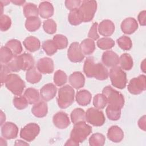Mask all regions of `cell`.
Listing matches in <instances>:
<instances>
[{
  "label": "cell",
  "mask_w": 146,
  "mask_h": 146,
  "mask_svg": "<svg viewBox=\"0 0 146 146\" xmlns=\"http://www.w3.org/2000/svg\"><path fill=\"white\" fill-rule=\"evenodd\" d=\"M83 71L87 77L94 78L100 80H106L108 76V72L106 67L100 63H95L92 56L87 57L84 61Z\"/></svg>",
  "instance_id": "6da1fadb"
},
{
  "label": "cell",
  "mask_w": 146,
  "mask_h": 146,
  "mask_svg": "<svg viewBox=\"0 0 146 146\" xmlns=\"http://www.w3.org/2000/svg\"><path fill=\"white\" fill-rule=\"evenodd\" d=\"M102 94L107 100V107L115 110H121L124 104V98L119 91L114 90L110 86L105 87L102 91Z\"/></svg>",
  "instance_id": "7a4b0ae2"
},
{
  "label": "cell",
  "mask_w": 146,
  "mask_h": 146,
  "mask_svg": "<svg viewBox=\"0 0 146 146\" xmlns=\"http://www.w3.org/2000/svg\"><path fill=\"white\" fill-rule=\"evenodd\" d=\"M75 91L73 87L66 85L59 88L57 103L58 106L62 109H65L70 106L74 101Z\"/></svg>",
  "instance_id": "3957f363"
},
{
  "label": "cell",
  "mask_w": 146,
  "mask_h": 146,
  "mask_svg": "<svg viewBox=\"0 0 146 146\" xmlns=\"http://www.w3.org/2000/svg\"><path fill=\"white\" fill-rule=\"evenodd\" d=\"M92 132V127L85 121H80L74 124L70 133V139L77 143L83 142Z\"/></svg>",
  "instance_id": "277c9868"
},
{
  "label": "cell",
  "mask_w": 146,
  "mask_h": 146,
  "mask_svg": "<svg viewBox=\"0 0 146 146\" xmlns=\"http://www.w3.org/2000/svg\"><path fill=\"white\" fill-rule=\"evenodd\" d=\"M5 83L6 87L17 96H20L25 88V82L15 74H10Z\"/></svg>",
  "instance_id": "5b68a950"
},
{
  "label": "cell",
  "mask_w": 146,
  "mask_h": 146,
  "mask_svg": "<svg viewBox=\"0 0 146 146\" xmlns=\"http://www.w3.org/2000/svg\"><path fill=\"white\" fill-rule=\"evenodd\" d=\"M97 9V2L95 1L84 0L78 8L83 22H88L92 20Z\"/></svg>",
  "instance_id": "8992f818"
},
{
  "label": "cell",
  "mask_w": 146,
  "mask_h": 146,
  "mask_svg": "<svg viewBox=\"0 0 146 146\" xmlns=\"http://www.w3.org/2000/svg\"><path fill=\"white\" fill-rule=\"evenodd\" d=\"M110 78L113 87L119 89H123L127 84L126 73L120 67L115 66L110 71Z\"/></svg>",
  "instance_id": "52a82bcc"
},
{
  "label": "cell",
  "mask_w": 146,
  "mask_h": 146,
  "mask_svg": "<svg viewBox=\"0 0 146 146\" xmlns=\"http://www.w3.org/2000/svg\"><path fill=\"white\" fill-rule=\"evenodd\" d=\"M86 120L90 124L100 127L104 124L106 118L103 112L96 108H89L86 112Z\"/></svg>",
  "instance_id": "ba28073f"
},
{
  "label": "cell",
  "mask_w": 146,
  "mask_h": 146,
  "mask_svg": "<svg viewBox=\"0 0 146 146\" xmlns=\"http://www.w3.org/2000/svg\"><path fill=\"white\" fill-rule=\"evenodd\" d=\"M146 89V76L140 75L137 78H132L128 84V91L133 95H138Z\"/></svg>",
  "instance_id": "9c48e42d"
},
{
  "label": "cell",
  "mask_w": 146,
  "mask_h": 146,
  "mask_svg": "<svg viewBox=\"0 0 146 146\" xmlns=\"http://www.w3.org/2000/svg\"><path fill=\"white\" fill-rule=\"evenodd\" d=\"M40 132L39 126L34 123H29L22 128L20 132V137L26 141H32Z\"/></svg>",
  "instance_id": "30bf717a"
},
{
  "label": "cell",
  "mask_w": 146,
  "mask_h": 146,
  "mask_svg": "<svg viewBox=\"0 0 146 146\" xmlns=\"http://www.w3.org/2000/svg\"><path fill=\"white\" fill-rule=\"evenodd\" d=\"M68 59L74 63L82 62L84 58V55L81 51L80 44L78 42H72L67 51Z\"/></svg>",
  "instance_id": "8fae6325"
},
{
  "label": "cell",
  "mask_w": 146,
  "mask_h": 146,
  "mask_svg": "<svg viewBox=\"0 0 146 146\" xmlns=\"http://www.w3.org/2000/svg\"><path fill=\"white\" fill-rule=\"evenodd\" d=\"M18 133V127L12 122H6L1 127V134L6 139H13L17 137Z\"/></svg>",
  "instance_id": "7c38bea8"
},
{
  "label": "cell",
  "mask_w": 146,
  "mask_h": 146,
  "mask_svg": "<svg viewBox=\"0 0 146 146\" xmlns=\"http://www.w3.org/2000/svg\"><path fill=\"white\" fill-rule=\"evenodd\" d=\"M36 68L42 74H51L54 68L53 60L47 57L40 58L36 63Z\"/></svg>",
  "instance_id": "4fadbf2b"
},
{
  "label": "cell",
  "mask_w": 146,
  "mask_h": 146,
  "mask_svg": "<svg viewBox=\"0 0 146 146\" xmlns=\"http://www.w3.org/2000/svg\"><path fill=\"white\" fill-rule=\"evenodd\" d=\"M102 61L104 66L112 68L119 63V57L116 52L108 50L103 52Z\"/></svg>",
  "instance_id": "5bb4252c"
},
{
  "label": "cell",
  "mask_w": 146,
  "mask_h": 146,
  "mask_svg": "<svg viewBox=\"0 0 146 146\" xmlns=\"http://www.w3.org/2000/svg\"><path fill=\"white\" fill-rule=\"evenodd\" d=\"M52 121L54 125L59 129L66 128L70 124L68 115L63 111L56 113L53 116Z\"/></svg>",
  "instance_id": "9a60e30c"
},
{
  "label": "cell",
  "mask_w": 146,
  "mask_h": 146,
  "mask_svg": "<svg viewBox=\"0 0 146 146\" xmlns=\"http://www.w3.org/2000/svg\"><path fill=\"white\" fill-rule=\"evenodd\" d=\"M57 88L52 83H47L44 85L40 90V96L42 100L48 102L52 100L56 94Z\"/></svg>",
  "instance_id": "2e32d148"
},
{
  "label": "cell",
  "mask_w": 146,
  "mask_h": 146,
  "mask_svg": "<svg viewBox=\"0 0 146 146\" xmlns=\"http://www.w3.org/2000/svg\"><path fill=\"white\" fill-rule=\"evenodd\" d=\"M137 29L138 23L133 18H127L121 23V30L125 34H131Z\"/></svg>",
  "instance_id": "e0dca14e"
},
{
  "label": "cell",
  "mask_w": 146,
  "mask_h": 146,
  "mask_svg": "<svg viewBox=\"0 0 146 146\" xmlns=\"http://www.w3.org/2000/svg\"><path fill=\"white\" fill-rule=\"evenodd\" d=\"M98 28L99 34L104 36H111L115 31L114 23L109 19L102 21Z\"/></svg>",
  "instance_id": "ac0fdd59"
},
{
  "label": "cell",
  "mask_w": 146,
  "mask_h": 146,
  "mask_svg": "<svg viewBox=\"0 0 146 146\" xmlns=\"http://www.w3.org/2000/svg\"><path fill=\"white\" fill-rule=\"evenodd\" d=\"M107 135L108 139L114 143H119L124 138V132L117 125L111 126L108 129Z\"/></svg>",
  "instance_id": "d6986e66"
},
{
  "label": "cell",
  "mask_w": 146,
  "mask_h": 146,
  "mask_svg": "<svg viewBox=\"0 0 146 146\" xmlns=\"http://www.w3.org/2000/svg\"><path fill=\"white\" fill-rule=\"evenodd\" d=\"M68 80L71 86L76 90L83 87L85 83V78L83 74L79 71H76L71 74Z\"/></svg>",
  "instance_id": "ffe728a7"
},
{
  "label": "cell",
  "mask_w": 146,
  "mask_h": 146,
  "mask_svg": "<svg viewBox=\"0 0 146 146\" xmlns=\"http://www.w3.org/2000/svg\"><path fill=\"white\" fill-rule=\"evenodd\" d=\"M39 14L41 18L46 19L52 17L54 14V7L51 3L48 1H43L39 3Z\"/></svg>",
  "instance_id": "44dd1931"
},
{
  "label": "cell",
  "mask_w": 146,
  "mask_h": 146,
  "mask_svg": "<svg viewBox=\"0 0 146 146\" xmlns=\"http://www.w3.org/2000/svg\"><path fill=\"white\" fill-rule=\"evenodd\" d=\"M48 112L47 104L45 101L38 102L31 108L32 113L37 117H43L46 116Z\"/></svg>",
  "instance_id": "7402d4cb"
},
{
  "label": "cell",
  "mask_w": 146,
  "mask_h": 146,
  "mask_svg": "<svg viewBox=\"0 0 146 146\" xmlns=\"http://www.w3.org/2000/svg\"><path fill=\"white\" fill-rule=\"evenodd\" d=\"M25 47L30 52H33L38 51L40 47L39 40L33 36H30L25 39L23 42Z\"/></svg>",
  "instance_id": "603a6c76"
},
{
  "label": "cell",
  "mask_w": 146,
  "mask_h": 146,
  "mask_svg": "<svg viewBox=\"0 0 146 146\" xmlns=\"http://www.w3.org/2000/svg\"><path fill=\"white\" fill-rule=\"evenodd\" d=\"M78 104L82 106H86L89 104L92 99L91 94L86 90H80L77 92L75 96Z\"/></svg>",
  "instance_id": "cb8c5ba5"
},
{
  "label": "cell",
  "mask_w": 146,
  "mask_h": 146,
  "mask_svg": "<svg viewBox=\"0 0 146 146\" xmlns=\"http://www.w3.org/2000/svg\"><path fill=\"white\" fill-rule=\"evenodd\" d=\"M29 104H35L39 102V94L38 91L34 88H27L23 94Z\"/></svg>",
  "instance_id": "d4e9b609"
},
{
  "label": "cell",
  "mask_w": 146,
  "mask_h": 146,
  "mask_svg": "<svg viewBox=\"0 0 146 146\" xmlns=\"http://www.w3.org/2000/svg\"><path fill=\"white\" fill-rule=\"evenodd\" d=\"M10 70L12 72H18L22 70L23 67V59L20 55L17 56L14 55L12 59L6 64Z\"/></svg>",
  "instance_id": "484cf974"
},
{
  "label": "cell",
  "mask_w": 146,
  "mask_h": 146,
  "mask_svg": "<svg viewBox=\"0 0 146 146\" xmlns=\"http://www.w3.org/2000/svg\"><path fill=\"white\" fill-rule=\"evenodd\" d=\"M80 47L84 55H91L94 52L95 49V42L90 38L85 39L81 42Z\"/></svg>",
  "instance_id": "4316f807"
},
{
  "label": "cell",
  "mask_w": 146,
  "mask_h": 146,
  "mask_svg": "<svg viewBox=\"0 0 146 146\" xmlns=\"http://www.w3.org/2000/svg\"><path fill=\"white\" fill-rule=\"evenodd\" d=\"M42 79V74L35 67L27 71L26 74V80L31 84L38 83Z\"/></svg>",
  "instance_id": "83f0119b"
},
{
  "label": "cell",
  "mask_w": 146,
  "mask_h": 146,
  "mask_svg": "<svg viewBox=\"0 0 146 146\" xmlns=\"http://www.w3.org/2000/svg\"><path fill=\"white\" fill-rule=\"evenodd\" d=\"M119 63L120 68L124 70H130L133 65V62L131 56L127 53L121 55L119 58Z\"/></svg>",
  "instance_id": "f1b7e54d"
},
{
  "label": "cell",
  "mask_w": 146,
  "mask_h": 146,
  "mask_svg": "<svg viewBox=\"0 0 146 146\" xmlns=\"http://www.w3.org/2000/svg\"><path fill=\"white\" fill-rule=\"evenodd\" d=\"M41 25V21L38 17H30L26 19L25 22L26 29L30 31L34 32L38 30Z\"/></svg>",
  "instance_id": "f546056e"
},
{
  "label": "cell",
  "mask_w": 146,
  "mask_h": 146,
  "mask_svg": "<svg viewBox=\"0 0 146 146\" xmlns=\"http://www.w3.org/2000/svg\"><path fill=\"white\" fill-rule=\"evenodd\" d=\"M23 14L27 18L30 17H38L39 10L36 5L33 3H27L23 7Z\"/></svg>",
  "instance_id": "4dcf8cb0"
},
{
  "label": "cell",
  "mask_w": 146,
  "mask_h": 146,
  "mask_svg": "<svg viewBox=\"0 0 146 146\" xmlns=\"http://www.w3.org/2000/svg\"><path fill=\"white\" fill-rule=\"evenodd\" d=\"M72 122L75 124L80 121H85L86 113L84 111L80 108H76L74 109L70 115Z\"/></svg>",
  "instance_id": "1f68e13d"
},
{
  "label": "cell",
  "mask_w": 146,
  "mask_h": 146,
  "mask_svg": "<svg viewBox=\"0 0 146 146\" xmlns=\"http://www.w3.org/2000/svg\"><path fill=\"white\" fill-rule=\"evenodd\" d=\"M5 46L8 47L13 53L14 55H19L22 51V46L19 40L17 39H11L6 44Z\"/></svg>",
  "instance_id": "d6a6232c"
},
{
  "label": "cell",
  "mask_w": 146,
  "mask_h": 146,
  "mask_svg": "<svg viewBox=\"0 0 146 146\" xmlns=\"http://www.w3.org/2000/svg\"><path fill=\"white\" fill-rule=\"evenodd\" d=\"M68 21L71 25L74 26L79 25L83 22V20L78 9L70 10L68 16Z\"/></svg>",
  "instance_id": "836d02e7"
},
{
  "label": "cell",
  "mask_w": 146,
  "mask_h": 146,
  "mask_svg": "<svg viewBox=\"0 0 146 146\" xmlns=\"http://www.w3.org/2000/svg\"><path fill=\"white\" fill-rule=\"evenodd\" d=\"M14 54L12 51L6 46H3L0 50V59L1 64L8 63L13 58Z\"/></svg>",
  "instance_id": "e575fe53"
},
{
  "label": "cell",
  "mask_w": 146,
  "mask_h": 146,
  "mask_svg": "<svg viewBox=\"0 0 146 146\" xmlns=\"http://www.w3.org/2000/svg\"><path fill=\"white\" fill-rule=\"evenodd\" d=\"M96 44L99 48L107 50L112 48L115 46V42L112 38L105 37L99 39L97 41Z\"/></svg>",
  "instance_id": "d590c367"
},
{
  "label": "cell",
  "mask_w": 146,
  "mask_h": 146,
  "mask_svg": "<svg viewBox=\"0 0 146 146\" xmlns=\"http://www.w3.org/2000/svg\"><path fill=\"white\" fill-rule=\"evenodd\" d=\"M23 59L22 70L28 71L34 67V59L33 56L29 53H23L21 55Z\"/></svg>",
  "instance_id": "8d00e7d4"
},
{
  "label": "cell",
  "mask_w": 146,
  "mask_h": 146,
  "mask_svg": "<svg viewBox=\"0 0 146 146\" xmlns=\"http://www.w3.org/2000/svg\"><path fill=\"white\" fill-rule=\"evenodd\" d=\"M42 47L46 54L49 56L54 55L57 51V47L52 40H46L42 43Z\"/></svg>",
  "instance_id": "74e56055"
},
{
  "label": "cell",
  "mask_w": 146,
  "mask_h": 146,
  "mask_svg": "<svg viewBox=\"0 0 146 146\" xmlns=\"http://www.w3.org/2000/svg\"><path fill=\"white\" fill-rule=\"evenodd\" d=\"M106 141L105 136L100 133L92 134L89 139V144L91 146H102Z\"/></svg>",
  "instance_id": "f35d334b"
},
{
  "label": "cell",
  "mask_w": 146,
  "mask_h": 146,
  "mask_svg": "<svg viewBox=\"0 0 146 146\" xmlns=\"http://www.w3.org/2000/svg\"><path fill=\"white\" fill-rule=\"evenodd\" d=\"M107 103V98L103 94H98L94 98L93 105L97 109H103Z\"/></svg>",
  "instance_id": "ab89813d"
},
{
  "label": "cell",
  "mask_w": 146,
  "mask_h": 146,
  "mask_svg": "<svg viewBox=\"0 0 146 146\" xmlns=\"http://www.w3.org/2000/svg\"><path fill=\"white\" fill-rule=\"evenodd\" d=\"M55 44L59 50L66 48L68 45V39L67 37L62 34L55 35L52 39Z\"/></svg>",
  "instance_id": "60d3db41"
},
{
  "label": "cell",
  "mask_w": 146,
  "mask_h": 146,
  "mask_svg": "<svg viewBox=\"0 0 146 146\" xmlns=\"http://www.w3.org/2000/svg\"><path fill=\"white\" fill-rule=\"evenodd\" d=\"M67 80V76L66 74L62 70H57L54 75V82L57 86H63Z\"/></svg>",
  "instance_id": "b9f144b4"
},
{
  "label": "cell",
  "mask_w": 146,
  "mask_h": 146,
  "mask_svg": "<svg viewBox=\"0 0 146 146\" xmlns=\"http://www.w3.org/2000/svg\"><path fill=\"white\" fill-rule=\"evenodd\" d=\"M119 47L123 50H129L132 46V42L131 38L127 36H121L117 39Z\"/></svg>",
  "instance_id": "7bdbcfd3"
},
{
  "label": "cell",
  "mask_w": 146,
  "mask_h": 146,
  "mask_svg": "<svg viewBox=\"0 0 146 146\" xmlns=\"http://www.w3.org/2000/svg\"><path fill=\"white\" fill-rule=\"evenodd\" d=\"M43 28L46 33L52 34L56 31V24L53 19H48L43 22Z\"/></svg>",
  "instance_id": "ee69618b"
},
{
  "label": "cell",
  "mask_w": 146,
  "mask_h": 146,
  "mask_svg": "<svg viewBox=\"0 0 146 146\" xmlns=\"http://www.w3.org/2000/svg\"><path fill=\"white\" fill-rule=\"evenodd\" d=\"M13 102L14 107L19 110L26 108L28 106L29 104L27 100L24 97V96L14 97Z\"/></svg>",
  "instance_id": "f6af8a7d"
},
{
  "label": "cell",
  "mask_w": 146,
  "mask_h": 146,
  "mask_svg": "<svg viewBox=\"0 0 146 146\" xmlns=\"http://www.w3.org/2000/svg\"><path fill=\"white\" fill-rule=\"evenodd\" d=\"M11 25L10 18L5 14L1 15L0 17V29L2 31H5L9 30Z\"/></svg>",
  "instance_id": "bcb514c9"
},
{
  "label": "cell",
  "mask_w": 146,
  "mask_h": 146,
  "mask_svg": "<svg viewBox=\"0 0 146 146\" xmlns=\"http://www.w3.org/2000/svg\"><path fill=\"white\" fill-rule=\"evenodd\" d=\"M106 112L108 118L110 120L113 121L119 120L121 116V110H112L107 107L106 110Z\"/></svg>",
  "instance_id": "7dc6e473"
},
{
  "label": "cell",
  "mask_w": 146,
  "mask_h": 146,
  "mask_svg": "<svg viewBox=\"0 0 146 146\" xmlns=\"http://www.w3.org/2000/svg\"><path fill=\"white\" fill-rule=\"evenodd\" d=\"M11 71L9 68V67L7 66L6 64H1V84H3L5 83V80L8 76V75L10 74Z\"/></svg>",
  "instance_id": "c3c4849f"
},
{
  "label": "cell",
  "mask_w": 146,
  "mask_h": 146,
  "mask_svg": "<svg viewBox=\"0 0 146 146\" xmlns=\"http://www.w3.org/2000/svg\"><path fill=\"white\" fill-rule=\"evenodd\" d=\"M98 23L95 22L90 29L88 33V36L89 38L92 40H97L99 38V34H98Z\"/></svg>",
  "instance_id": "681fc988"
},
{
  "label": "cell",
  "mask_w": 146,
  "mask_h": 146,
  "mask_svg": "<svg viewBox=\"0 0 146 146\" xmlns=\"http://www.w3.org/2000/svg\"><path fill=\"white\" fill-rule=\"evenodd\" d=\"M82 1L80 0H66L65 1V6L68 10H72L78 9Z\"/></svg>",
  "instance_id": "f907efd6"
},
{
  "label": "cell",
  "mask_w": 146,
  "mask_h": 146,
  "mask_svg": "<svg viewBox=\"0 0 146 146\" xmlns=\"http://www.w3.org/2000/svg\"><path fill=\"white\" fill-rule=\"evenodd\" d=\"M145 16H146V11L145 10L141 11L140 12L137 16V19L139 21V22L140 25L141 26H145L146 24V19H145Z\"/></svg>",
  "instance_id": "816d5d0a"
},
{
  "label": "cell",
  "mask_w": 146,
  "mask_h": 146,
  "mask_svg": "<svg viewBox=\"0 0 146 146\" xmlns=\"http://www.w3.org/2000/svg\"><path fill=\"white\" fill-rule=\"evenodd\" d=\"M138 125L141 129H142L144 131H145V129H146L145 115H144L141 117L140 118V119L138 121Z\"/></svg>",
  "instance_id": "f5cc1de1"
},
{
  "label": "cell",
  "mask_w": 146,
  "mask_h": 146,
  "mask_svg": "<svg viewBox=\"0 0 146 146\" xmlns=\"http://www.w3.org/2000/svg\"><path fill=\"white\" fill-rule=\"evenodd\" d=\"M79 144L76 143L70 138L67 141V142L65 144V145H79Z\"/></svg>",
  "instance_id": "db71d44e"
},
{
  "label": "cell",
  "mask_w": 146,
  "mask_h": 146,
  "mask_svg": "<svg viewBox=\"0 0 146 146\" xmlns=\"http://www.w3.org/2000/svg\"><path fill=\"white\" fill-rule=\"evenodd\" d=\"M11 2H12L13 3L15 4V5H19V6H21L22 5H23L26 1H22V0H14V1H11Z\"/></svg>",
  "instance_id": "11a10c76"
},
{
  "label": "cell",
  "mask_w": 146,
  "mask_h": 146,
  "mask_svg": "<svg viewBox=\"0 0 146 146\" xmlns=\"http://www.w3.org/2000/svg\"><path fill=\"white\" fill-rule=\"evenodd\" d=\"M1 125H2L3 123V121H5L6 120L5 115L2 111H1Z\"/></svg>",
  "instance_id": "9f6ffc18"
},
{
  "label": "cell",
  "mask_w": 146,
  "mask_h": 146,
  "mask_svg": "<svg viewBox=\"0 0 146 146\" xmlns=\"http://www.w3.org/2000/svg\"><path fill=\"white\" fill-rule=\"evenodd\" d=\"M15 145H29V144H27V143L24 142L23 141L18 140H17V141H15Z\"/></svg>",
  "instance_id": "6f0895ef"
},
{
  "label": "cell",
  "mask_w": 146,
  "mask_h": 146,
  "mask_svg": "<svg viewBox=\"0 0 146 146\" xmlns=\"http://www.w3.org/2000/svg\"><path fill=\"white\" fill-rule=\"evenodd\" d=\"M145 60L144 59L142 62H141V69L143 70V71L144 72H145Z\"/></svg>",
  "instance_id": "680465c9"
},
{
  "label": "cell",
  "mask_w": 146,
  "mask_h": 146,
  "mask_svg": "<svg viewBox=\"0 0 146 146\" xmlns=\"http://www.w3.org/2000/svg\"><path fill=\"white\" fill-rule=\"evenodd\" d=\"M10 1H5V2L3 1H1V3L3 5H7L9 3H10Z\"/></svg>",
  "instance_id": "91938a15"
}]
</instances>
